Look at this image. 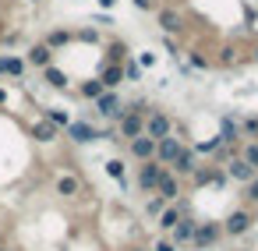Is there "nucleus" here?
Masks as SVG:
<instances>
[{"label": "nucleus", "mask_w": 258, "mask_h": 251, "mask_svg": "<svg viewBox=\"0 0 258 251\" xmlns=\"http://www.w3.org/2000/svg\"><path fill=\"white\" fill-rule=\"evenodd\" d=\"M163 170H166V166H163L159 159H145V163H138V173H135V184H138V191H142V195H156Z\"/></svg>", "instance_id": "obj_1"}, {"label": "nucleus", "mask_w": 258, "mask_h": 251, "mask_svg": "<svg viewBox=\"0 0 258 251\" xmlns=\"http://www.w3.org/2000/svg\"><path fill=\"white\" fill-rule=\"evenodd\" d=\"M92 106H96V113H99V117H106V120H120V117H124V99H120V92H117V89H106Z\"/></svg>", "instance_id": "obj_2"}, {"label": "nucleus", "mask_w": 258, "mask_h": 251, "mask_svg": "<svg viewBox=\"0 0 258 251\" xmlns=\"http://www.w3.org/2000/svg\"><path fill=\"white\" fill-rule=\"evenodd\" d=\"M145 135H149L152 142H159V138L173 135V117H170V113H163V110H149V113H145Z\"/></svg>", "instance_id": "obj_3"}, {"label": "nucleus", "mask_w": 258, "mask_h": 251, "mask_svg": "<svg viewBox=\"0 0 258 251\" xmlns=\"http://www.w3.org/2000/svg\"><path fill=\"white\" fill-rule=\"evenodd\" d=\"M223 240V223H212V219H205V223H198L195 226V240H191V247H216Z\"/></svg>", "instance_id": "obj_4"}, {"label": "nucleus", "mask_w": 258, "mask_h": 251, "mask_svg": "<svg viewBox=\"0 0 258 251\" xmlns=\"http://www.w3.org/2000/svg\"><path fill=\"white\" fill-rule=\"evenodd\" d=\"M113 128H117V142H131V138L145 135V117L127 113V110H124V117H120V120H113Z\"/></svg>", "instance_id": "obj_5"}, {"label": "nucleus", "mask_w": 258, "mask_h": 251, "mask_svg": "<svg viewBox=\"0 0 258 251\" xmlns=\"http://www.w3.org/2000/svg\"><path fill=\"white\" fill-rule=\"evenodd\" d=\"M251 212L247 209H233L226 219H223V237H244L247 230H251Z\"/></svg>", "instance_id": "obj_6"}, {"label": "nucleus", "mask_w": 258, "mask_h": 251, "mask_svg": "<svg viewBox=\"0 0 258 251\" xmlns=\"http://www.w3.org/2000/svg\"><path fill=\"white\" fill-rule=\"evenodd\" d=\"M64 131H68V138H71L75 145H92V142H99V128L89 124V120H71Z\"/></svg>", "instance_id": "obj_7"}, {"label": "nucleus", "mask_w": 258, "mask_h": 251, "mask_svg": "<svg viewBox=\"0 0 258 251\" xmlns=\"http://www.w3.org/2000/svg\"><path fill=\"white\" fill-rule=\"evenodd\" d=\"M166 170H173V173H177L180 180H184V177H191V173L198 170V152H195V149H187V145H180L177 159H173V163H170Z\"/></svg>", "instance_id": "obj_8"}, {"label": "nucleus", "mask_w": 258, "mask_h": 251, "mask_svg": "<svg viewBox=\"0 0 258 251\" xmlns=\"http://www.w3.org/2000/svg\"><path fill=\"white\" fill-rule=\"evenodd\" d=\"M156 195L163 198V202H177L180 195H184V180L173 173V170H163V177H159V187H156Z\"/></svg>", "instance_id": "obj_9"}, {"label": "nucleus", "mask_w": 258, "mask_h": 251, "mask_svg": "<svg viewBox=\"0 0 258 251\" xmlns=\"http://www.w3.org/2000/svg\"><path fill=\"white\" fill-rule=\"evenodd\" d=\"M195 226H198V219H195V216L187 212V216H180V223H177V226H173V230H170L166 237H170V240H173L177 247H187V244L195 240Z\"/></svg>", "instance_id": "obj_10"}, {"label": "nucleus", "mask_w": 258, "mask_h": 251, "mask_svg": "<svg viewBox=\"0 0 258 251\" xmlns=\"http://www.w3.org/2000/svg\"><path fill=\"white\" fill-rule=\"evenodd\" d=\"M127 152H131V159H138V163L156 159V142H152L149 135H138V138H131V142H127Z\"/></svg>", "instance_id": "obj_11"}, {"label": "nucleus", "mask_w": 258, "mask_h": 251, "mask_svg": "<svg viewBox=\"0 0 258 251\" xmlns=\"http://www.w3.org/2000/svg\"><path fill=\"white\" fill-rule=\"evenodd\" d=\"M180 145H184V142H180L177 135H166V138H159V142H156V159H159L163 166H170V163L177 159Z\"/></svg>", "instance_id": "obj_12"}, {"label": "nucleus", "mask_w": 258, "mask_h": 251, "mask_svg": "<svg viewBox=\"0 0 258 251\" xmlns=\"http://www.w3.org/2000/svg\"><path fill=\"white\" fill-rule=\"evenodd\" d=\"M223 173H226V180H233V184H247V180L254 177V170H251V166H247V163H244L240 156H230V159H226V170H223Z\"/></svg>", "instance_id": "obj_13"}, {"label": "nucleus", "mask_w": 258, "mask_h": 251, "mask_svg": "<svg viewBox=\"0 0 258 251\" xmlns=\"http://www.w3.org/2000/svg\"><path fill=\"white\" fill-rule=\"evenodd\" d=\"M53 191H57L60 198H78V195H82V177H75V173H57V177H53Z\"/></svg>", "instance_id": "obj_14"}, {"label": "nucleus", "mask_w": 258, "mask_h": 251, "mask_svg": "<svg viewBox=\"0 0 258 251\" xmlns=\"http://www.w3.org/2000/svg\"><path fill=\"white\" fill-rule=\"evenodd\" d=\"M25 64H29V68H36V71H43V68H50V64H53V50H50L46 43H36V46H29Z\"/></svg>", "instance_id": "obj_15"}, {"label": "nucleus", "mask_w": 258, "mask_h": 251, "mask_svg": "<svg viewBox=\"0 0 258 251\" xmlns=\"http://www.w3.org/2000/svg\"><path fill=\"white\" fill-rule=\"evenodd\" d=\"M29 135L36 138V142H43V145H50V142H57L60 138V128H53L46 117H39V120H32V128H29Z\"/></svg>", "instance_id": "obj_16"}, {"label": "nucleus", "mask_w": 258, "mask_h": 251, "mask_svg": "<svg viewBox=\"0 0 258 251\" xmlns=\"http://www.w3.org/2000/svg\"><path fill=\"white\" fill-rule=\"evenodd\" d=\"M191 184H195V187H202V184H226V173L216 170V166H198V170L191 173Z\"/></svg>", "instance_id": "obj_17"}, {"label": "nucleus", "mask_w": 258, "mask_h": 251, "mask_svg": "<svg viewBox=\"0 0 258 251\" xmlns=\"http://www.w3.org/2000/svg\"><path fill=\"white\" fill-rule=\"evenodd\" d=\"M99 82H103V89H120L124 85V64H103Z\"/></svg>", "instance_id": "obj_18"}, {"label": "nucleus", "mask_w": 258, "mask_h": 251, "mask_svg": "<svg viewBox=\"0 0 258 251\" xmlns=\"http://www.w3.org/2000/svg\"><path fill=\"white\" fill-rule=\"evenodd\" d=\"M237 138H240V124H237L233 117H223V120H219V142H223L226 149H233Z\"/></svg>", "instance_id": "obj_19"}, {"label": "nucleus", "mask_w": 258, "mask_h": 251, "mask_svg": "<svg viewBox=\"0 0 258 251\" xmlns=\"http://www.w3.org/2000/svg\"><path fill=\"white\" fill-rule=\"evenodd\" d=\"M43 82H46L50 89H68V85H71V78H68V71H60L57 64H50V68H43Z\"/></svg>", "instance_id": "obj_20"}, {"label": "nucleus", "mask_w": 258, "mask_h": 251, "mask_svg": "<svg viewBox=\"0 0 258 251\" xmlns=\"http://www.w3.org/2000/svg\"><path fill=\"white\" fill-rule=\"evenodd\" d=\"M106 177H113V180L120 184V191H124V187H127V166H124V159H117V156L106 159Z\"/></svg>", "instance_id": "obj_21"}, {"label": "nucleus", "mask_w": 258, "mask_h": 251, "mask_svg": "<svg viewBox=\"0 0 258 251\" xmlns=\"http://www.w3.org/2000/svg\"><path fill=\"white\" fill-rule=\"evenodd\" d=\"M159 29H163V32H180V29H184V18L166 8V11H159Z\"/></svg>", "instance_id": "obj_22"}, {"label": "nucleus", "mask_w": 258, "mask_h": 251, "mask_svg": "<svg viewBox=\"0 0 258 251\" xmlns=\"http://www.w3.org/2000/svg\"><path fill=\"white\" fill-rule=\"evenodd\" d=\"M127 60V46L120 43V39H113L110 46H106V64H124Z\"/></svg>", "instance_id": "obj_23"}, {"label": "nucleus", "mask_w": 258, "mask_h": 251, "mask_svg": "<svg viewBox=\"0 0 258 251\" xmlns=\"http://www.w3.org/2000/svg\"><path fill=\"white\" fill-rule=\"evenodd\" d=\"M103 92H106V89H103V82H99V78H89V82H82V99H92V103H96Z\"/></svg>", "instance_id": "obj_24"}, {"label": "nucleus", "mask_w": 258, "mask_h": 251, "mask_svg": "<svg viewBox=\"0 0 258 251\" xmlns=\"http://www.w3.org/2000/svg\"><path fill=\"white\" fill-rule=\"evenodd\" d=\"M43 117L53 124V128H68L71 124V113L68 110H57V106H50V110H43Z\"/></svg>", "instance_id": "obj_25"}, {"label": "nucleus", "mask_w": 258, "mask_h": 251, "mask_svg": "<svg viewBox=\"0 0 258 251\" xmlns=\"http://www.w3.org/2000/svg\"><path fill=\"white\" fill-rule=\"evenodd\" d=\"M25 57H15V53H8V78H25Z\"/></svg>", "instance_id": "obj_26"}, {"label": "nucleus", "mask_w": 258, "mask_h": 251, "mask_svg": "<svg viewBox=\"0 0 258 251\" xmlns=\"http://www.w3.org/2000/svg\"><path fill=\"white\" fill-rule=\"evenodd\" d=\"M240 159H244V163L258 173V138H254V142H247V145L240 149Z\"/></svg>", "instance_id": "obj_27"}, {"label": "nucleus", "mask_w": 258, "mask_h": 251, "mask_svg": "<svg viewBox=\"0 0 258 251\" xmlns=\"http://www.w3.org/2000/svg\"><path fill=\"white\" fill-rule=\"evenodd\" d=\"M64 43H71V32H68V29H53V32L46 36V46H50V50H57V46H64Z\"/></svg>", "instance_id": "obj_28"}, {"label": "nucleus", "mask_w": 258, "mask_h": 251, "mask_svg": "<svg viewBox=\"0 0 258 251\" xmlns=\"http://www.w3.org/2000/svg\"><path fill=\"white\" fill-rule=\"evenodd\" d=\"M166 205H170V202H163L159 195H152V198H145V216H159Z\"/></svg>", "instance_id": "obj_29"}, {"label": "nucleus", "mask_w": 258, "mask_h": 251, "mask_svg": "<svg viewBox=\"0 0 258 251\" xmlns=\"http://www.w3.org/2000/svg\"><path fill=\"white\" fill-rule=\"evenodd\" d=\"M244 202H247V205H258V173L244 184Z\"/></svg>", "instance_id": "obj_30"}, {"label": "nucleus", "mask_w": 258, "mask_h": 251, "mask_svg": "<svg viewBox=\"0 0 258 251\" xmlns=\"http://www.w3.org/2000/svg\"><path fill=\"white\" fill-rule=\"evenodd\" d=\"M142 78V68L135 60H124V82H138Z\"/></svg>", "instance_id": "obj_31"}, {"label": "nucleus", "mask_w": 258, "mask_h": 251, "mask_svg": "<svg viewBox=\"0 0 258 251\" xmlns=\"http://www.w3.org/2000/svg\"><path fill=\"white\" fill-rule=\"evenodd\" d=\"M240 135H247V138H258V117H247V120L240 124Z\"/></svg>", "instance_id": "obj_32"}, {"label": "nucleus", "mask_w": 258, "mask_h": 251, "mask_svg": "<svg viewBox=\"0 0 258 251\" xmlns=\"http://www.w3.org/2000/svg\"><path fill=\"white\" fill-rule=\"evenodd\" d=\"M152 251H177V244H173L170 237H159V240L152 244Z\"/></svg>", "instance_id": "obj_33"}, {"label": "nucleus", "mask_w": 258, "mask_h": 251, "mask_svg": "<svg viewBox=\"0 0 258 251\" xmlns=\"http://www.w3.org/2000/svg\"><path fill=\"white\" fill-rule=\"evenodd\" d=\"M152 64H156V57H152V53H142V60H138V68H152Z\"/></svg>", "instance_id": "obj_34"}, {"label": "nucleus", "mask_w": 258, "mask_h": 251, "mask_svg": "<svg viewBox=\"0 0 258 251\" xmlns=\"http://www.w3.org/2000/svg\"><path fill=\"white\" fill-rule=\"evenodd\" d=\"M0 78H8V53H0Z\"/></svg>", "instance_id": "obj_35"}, {"label": "nucleus", "mask_w": 258, "mask_h": 251, "mask_svg": "<svg viewBox=\"0 0 258 251\" xmlns=\"http://www.w3.org/2000/svg\"><path fill=\"white\" fill-rule=\"evenodd\" d=\"M135 8H138V11H149V8H152V0H135Z\"/></svg>", "instance_id": "obj_36"}, {"label": "nucleus", "mask_w": 258, "mask_h": 251, "mask_svg": "<svg viewBox=\"0 0 258 251\" xmlns=\"http://www.w3.org/2000/svg\"><path fill=\"white\" fill-rule=\"evenodd\" d=\"M0 106H8V89H0Z\"/></svg>", "instance_id": "obj_37"}, {"label": "nucleus", "mask_w": 258, "mask_h": 251, "mask_svg": "<svg viewBox=\"0 0 258 251\" xmlns=\"http://www.w3.org/2000/svg\"><path fill=\"white\" fill-rule=\"evenodd\" d=\"M117 4V0H99V8H113Z\"/></svg>", "instance_id": "obj_38"}, {"label": "nucleus", "mask_w": 258, "mask_h": 251, "mask_svg": "<svg viewBox=\"0 0 258 251\" xmlns=\"http://www.w3.org/2000/svg\"><path fill=\"white\" fill-rule=\"evenodd\" d=\"M127 251H149V247H127Z\"/></svg>", "instance_id": "obj_39"}, {"label": "nucleus", "mask_w": 258, "mask_h": 251, "mask_svg": "<svg viewBox=\"0 0 258 251\" xmlns=\"http://www.w3.org/2000/svg\"><path fill=\"white\" fill-rule=\"evenodd\" d=\"M191 251H209V247H191Z\"/></svg>", "instance_id": "obj_40"}, {"label": "nucleus", "mask_w": 258, "mask_h": 251, "mask_svg": "<svg viewBox=\"0 0 258 251\" xmlns=\"http://www.w3.org/2000/svg\"><path fill=\"white\" fill-rule=\"evenodd\" d=\"M254 64H258V46H254Z\"/></svg>", "instance_id": "obj_41"}, {"label": "nucleus", "mask_w": 258, "mask_h": 251, "mask_svg": "<svg viewBox=\"0 0 258 251\" xmlns=\"http://www.w3.org/2000/svg\"><path fill=\"white\" fill-rule=\"evenodd\" d=\"M240 251H258V247H240Z\"/></svg>", "instance_id": "obj_42"}, {"label": "nucleus", "mask_w": 258, "mask_h": 251, "mask_svg": "<svg viewBox=\"0 0 258 251\" xmlns=\"http://www.w3.org/2000/svg\"><path fill=\"white\" fill-rule=\"evenodd\" d=\"M0 251H15V247H0Z\"/></svg>", "instance_id": "obj_43"}, {"label": "nucleus", "mask_w": 258, "mask_h": 251, "mask_svg": "<svg viewBox=\"0 0 258 251\" xmlns=\"http://www.w3.org/2000/svg\"><path fill=\"white\" fill-rule=\"evenodd\" d=\"M32 4H43V0H32Z\"/></svg>", "instance_id": "obj_44"}]
</instances>
